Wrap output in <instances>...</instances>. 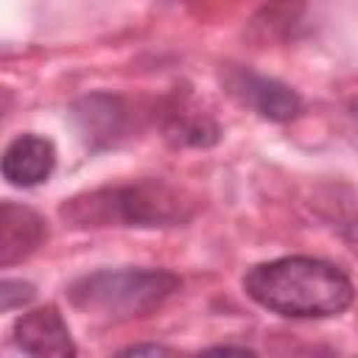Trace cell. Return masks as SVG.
<instances>
[{
    "mask_svg": "<svg viewBox=\"0 0 358 358\" xmlns=\"http://www.w3.org/2000/svg\"><path fill=\"white\" fill-rule=\"evenodd\" d=\"M246 294L280 313L294 319H324L350 308L352 282L333 263L313 257H280L255 266L243 277Z\"/></svg>",
    "mask_w": 358,
    "mask_h": 358,
    "instance_id": "obj_1",
    "label": "cell"
},
{
    "mask_svg": "<svg viewBox=\"0 0 358 358\" xmlns=\"http://www.w3.org/2000/svg\"><path fill=\"white\" fill-rule=\"evenodd\" d=\"M193 204L168 185L140 182L126 187H103L87 196H76L62 207V215L78 227H168L190 218Z\"/></svg>",
    "mask_w": 358,
    "mask_h": 358,
    "instance_id": "obj_2",
    "label": "cell"
},
{
    "mask_svg": "<svg viewBox=\"0 0 358 358\" xmlns=\"http://www.w3.org/2000/svg\"><path fill=\"white\" fill-rule=\"evenodd\" d=\"M176 288L179 277L165 268L95 271L70 285V302L106 319H137L157 310Z\"/></svg>",
    "mask_w": 358,
    "mask_h": 358,
    "instance_id": "obj_3",
    "label": "cell"
},
{
    "mask_svg": "<svg viewBox=\"0 0 358 358\" xmlns=\"http://www.w3.org/2000/svg\"><path fill=\"white\" fill-rule=\"evenodd\" d=\"M221 81L235 101H241L243 106L255 109L268 120H291L302 106L299 95L291 87L243 67H227L221 73Z\"/></svg>",
    "mask_w": 358,
    "mask_h": 358,
    "instance_id": "obj_4",
    "label": "cell"
},
{
    "mask_svg": "<svg viewBox=\"0 0 358 358\" xmlns=\"http://www.w3.org/2000/svg\"><path fill=\"white\" fill-rule=\"evenodd\" d=\"M14 341L22 352L31 355H59V358L76 355V344L70 338L67 322L53 305L20 316L14 324Z\"/></svg>",
    "mask_w": 358,
    "mask_h": 358,
    "instance_id": "obj_5",
    "label": "cell"
},
{
    "mask_svg": "<svg viewBox=\"0 0 358 358\" xmlns=\"http://www.w3.org/2000/svg\"><path fill=\"white\" fill-rule=\"evenodd\" d=\"M56 148L39 134H20L3 151V176L17 187H34L53 173Z\"/></svg>",
    "mask_w": 358,
    "mask_h": 358,
    "instance_id": "obj_6",
    "label": "cell"
},
{
    "mask_svg": "<svg viewBox=\"0 0 358 358\" xmlns=\"http://www.w3.org/2000/svg\"><path fill=\"white\" fill-rule=\"evenodd\" d=\"M73 123L90 145H109L120 137L126 126V109L112 95H87L73 106Z\"/></svg>",
    "mask_w": 358,
    "mask_h": 358,
    "instance_id": "obj_7",
    "label": "cell"
},
{
    "mask_svg": "<svg viewBox=\"0 0 358 358\" xmlns=\"http://www.w3.org/2000/svg\"><path fill=\"white\" fill-rule=\"evenodd\" d=\"M45 221L34 210L6 201L0 207V266L28 257L45 241Z\"/></svg>",
    "mask_w": 358,
    "mask_h": 358,
    "instance_id": "obj_8",
    "label": "cell"
},
{
    "mask_svg": "<svg viewBox=\"0 0 358 358\" xmlns=\"http://www.w3.org/2000/svg\"><path fill=\"white\" fill-rule=\"evenodd\" d=\"M34 285L31 282H22V280H3L0 285V299H3V310H14L25 302L34 299Z\"/></svg>",
    "mask_w": 358,
    "mask_h": 358,
    "instance_id": "obj_9",
    "label": "cell"
},
{
    "mask_svg": "<svg viewBox=\"0 0 358 358\" xmlns=\"http://www.w3.org/2000/svg\"><path fill=\"white\" fill-rule=\"evenodd\" d=\"M143 352L159 355V352H171V350H168V347H159V344H134V347H126L120 355H143Z\"/></svg>",
    "mask_w": 358,
    "mask_h": 358,
    "instance_id": "obj_10",
    "label": "cell"
}]
</instances>
